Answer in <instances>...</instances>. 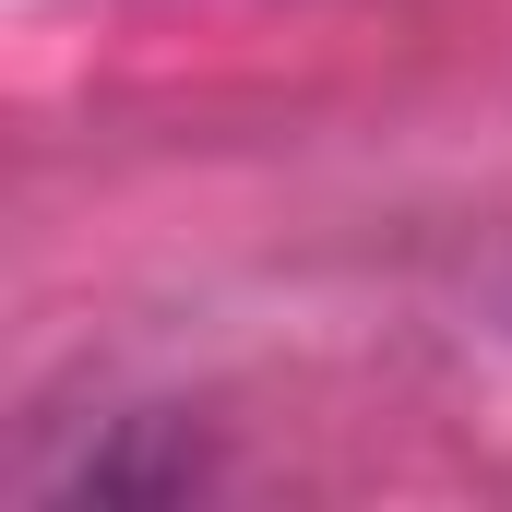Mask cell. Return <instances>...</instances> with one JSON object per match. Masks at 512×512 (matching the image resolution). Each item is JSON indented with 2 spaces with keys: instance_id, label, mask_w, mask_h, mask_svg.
Masks as SVG:
<instances>
[{
  "instance_id": "obj_1",
  "label": "cell",
  "mask_w": 512,
  "mask_h": 512,
  "mask_svg": "<svg viewBox=\"0 0 512 512\" xmlns=\"http://www.w3.org/2000/svg\"><path fill=\"white\" fill-rule=\"evenodd\" d=\"M48 489H96V501H179V489H203V441L179 429V417H120L84 465H36Z\"/></svg>"
}]
</instances>
